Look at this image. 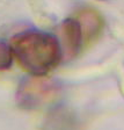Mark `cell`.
<instances>
[{"label": "cell", "mask_w": 124, "mask_h": 130, "mask_svg": "<svg viewBox=\"0 0 124 130\" xmlns=\"http://www.w3.org/2000/svg\"><path fill=\"white\" fill-rule=\"evenodd\" d=\"M14 57L32 76H44L62 60L63 50L56 36L41 30H26L12 40Z\"/></svg>", "instance_id": "6da1fadb"}, {"label": "cell", "mask_w": 124, "mask_h": 130, "mask_svg": "<svg viewBox=\"0 0 124 130\" xmlns=\"http://www.w3.org/2000/svg\"><path fill=\"white\" fill-rule=\"evenodd\" d=\"M59 85L52 79L32 76L22 80L16 91V102L23 109H37L51 102L59 93Z\"/></svg>", "instance_id": "7a4b0ae2"}, {"label": "cell", "mask_w": 124, "mask_h": 130, "mask_svg": "<svg viewBox=\"0 0 124 130\" xmlns=\"http://www.w3.org/2000/svg\"><path fill=\"white\" fill-rule=\"evenodd\" d=\"M59 43L63 50V57L71 59L79 54L82 45L84 31L79 20L66 19L62 22L58 29Z\"/></svg>", "instance_id": "3957f363"}, {"label": "cell", "mask_w": 124, "mask_h": 130, "mask_svg": "<svg viewBox=\"0 0 124 130\" xmlns=\"http://www.w3.org/2000/svg\"><path fill=\"white\" fill-rule=\"evenodd\" d=\"M79 22L81 24L84 35L86 34L88 36H92L100 28V19L97 18V15L94 12H91V11H86L81 14Z\"/></svg>", "instance_id": "277c9868"}, {"label": "cell", "mask_w": 124, "mask_h": 130, "mask_svg": "<svg viewBox=\"0 0 124 130\" xmlns=\"http://www.w3.org/2000/svg\"><path fill=\"white\" fill-rule=\"evenodd\" d=\"M13 49L12 45L0 41V72L9 69L13 64Z\"/></svg>", "instance_id": "5b68a950"}]
</instances>
